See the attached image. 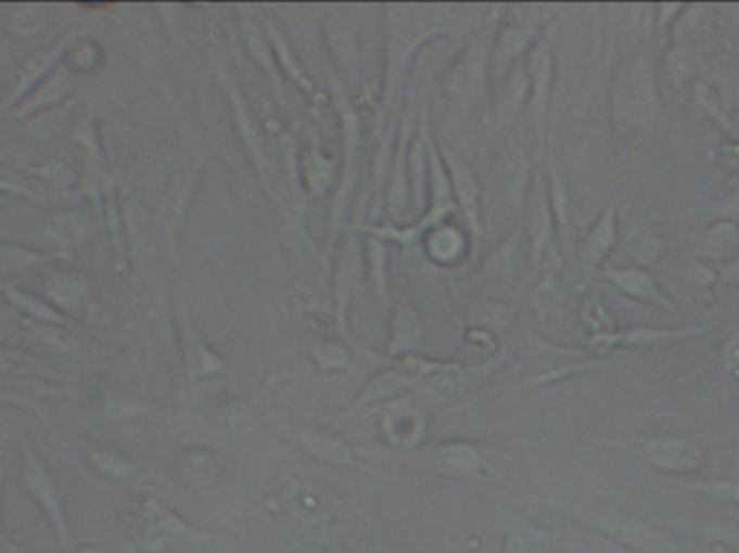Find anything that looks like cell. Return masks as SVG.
<instances>
[{"instance_id":"obj_37","label":"cell","mask_w":739,"mask_h":553,"mask_svg":"<svg viewBox=\"0 0 739 553\" xmlns=\"http://www.w3.org/2000/svg\"><path fill=\"white\" fill-rule=\"evenodd\" d=\"M106 420H165L167 413L132 396H109L102 409Z\"/></svg>"},{"instance_id":"obj_23","label":"cell","mask_w":739,"mask_h":553,"mask_svg":"<svg viewBox=\"0 0 739 553\" xmlns=\"http://www.w3.org/2000/svg\"><path fill=\"white\" fill-rule=\"evenodd\" d=\"M340 160L331 158L320 145H309L296 156V178L307 197H320L337 182Z\"/></svg>"},{"instance_id":"obj_7","label":"cell","mask_w":739,"mask_h":553,"mask_svg":"<svg viewBox=\"0 0 739 553\" xmlns=\"http://www.w3.org/2000/svg\"><path fill=\"white\" fill-rule=\"evenodd\" d=\"M141 524L139 550L143 553H167L176 548L206 545L215 541V535L191 526L158 500H148L143 504Z\"/></svg>"},{"instance_id":"obj_16","label":"cell","mask_w":739,"mask_h":553,"mask_svg":"<svg viewBox=\"0 0 739 553\" xmlns=\"http://www.w3.org/2000/svg\"><path fill=\"white\" fill-rule=\"evenodd\" d=\"M180 339H182V357L189 383H200L206 378H217L230 374L228 361L204 339L191 316L180 309Z\"/></svg>"},{"instance_id":"obj_32","label":"cell","mask_w":739,"mask_h":553,"mask_svg":"<svg viewBox=\"0 0 739 553\" xmlns=\"http://www.w3.org/2000/svg\"><path fill=\"white\" fill-rule=\"evenodd\" d=\"M366 243V260L370 269V281L379 300L383 316L392 313V292H390V247L381 239L368 234Z\"/></svg>"},{"instance_id":"obj_22","label":"cell","mask_w":739,"mask_h":553,"mask_svg":"<svg viewBox=\"0 0 739 553\" xmlns=\"http://www.w3.org/2000/svg\"><path fill=\"white\" fill-rule=\"evenodd\" d=\"M241 33L245 39L246 52L253 59V63L259 67V72L264 74V78L270 85V91L275 95V102L283 108L285 106V78L275 61L270 41L262 28V22H257L251 15H243L241 17Z\"/></svg>"},{"instance_id":"obj_50","label":"cell","mask_w":739,"mask_h":553,"mask_svg":"<svg viewBox=\"0 0 739 553\" xmlns=\"http://www.w3.org/2000/svg\"><path fill=\"white\" fill-rule=\"evenodd\" d=\"M0 191H11V193H20V195H30V193L22 191L20 187H13V184H4V182H0Z\"/></svg>"},{"instance_id":"obj_2","label":"cell","mask_w":739,"mask_h":553,"mask_svg":"<svg viewBox=\"0 0 739 553\" xmlns=\"http://www.w3.org/2000/svg\"><path fill=\"white\" fill-rule=\"evenodd\" d=\"M329 91L333 95V106L340 119V134H342V158H340V178L333 197V208L329 217V234H327V249L333 252L337 232L348 215L351 197L355 191V176H357V158L361 147V121L355 108L353 95L348 93L346 85L340 76L329 74Z\"/></svg>"},{"instance_id":"obj_4","label":"cell","mask_w":739,"mask_h":553,"mask_svg":"<svg viewBox=\"0 0 739 553\" xmlns=\"http://www.w3.org/2000/svg\"><path fill=\"white\" fill-rule=\"evenodd\" d=\"M217 74L219 80L224 85L230 111H232V124L234 130L245 147L246 156L262 182V187L268 191L270 197H275V171L270 165V156H268V145H266V132L259 124V119L255 117L249 100H246L245 91L241 89L237 76L232 72H228V67L224 63H217Z\"/></svg>"},{"instance_id":"obj_30","label":"cell","mask_w":739,"mask_h":553,"mask_svg":"<svg viewBox=\"0 0 739 553\" xmlns=\"http://www.w3.org/2000/svg\"><path fill=\"white\" fill-rule=\"evenodd\" d=\"M558 535L527 519H514L506 535L501 553H553Z\"/></svg>"},{"instance_id":"obj_9","label":"cell","mask_w":739,"mask_h":553,"mask_svg":"<svg viewBox=\"0 0 739 553\" xmlns=\"http://www.w3.org/2000/svg\"><path fill=\"white\" fill-rule=\"evenodd\" d=\"M275 433L281 439H285L288 443L296 446L303 454H307L316 463L337 467V470L374 474V470L368 467L359 459V454L353 446H348L344 439H340L331 433H324V430H318V428H311V426H303V424H294V422L277 424Z\"/></svg>"},{"instance_id":"obj_11","label":"cell","mask_w":739,"mask_h":553,"mask_svg":"<svg viewBox=\"0 0 739 553\" xmlns=\"http://www.w3.org/2000/svg\"><path fill=\"white\" fill-rule=\"evenodd\" d=\"M361 228L357 226L353 234L344 241L337 252V265L333 273V307H335V324L340 335L348 346H357L351 331V305L353 296L361 283L364 271V241L359 239Z\"/></svg>"},{"instance_id":"obj_51","label":"cell","mask_w":739,"mask_h":553,"mask_svg":"<svg viewBox=\"0 0 739 553\" xmlns=\"http://www.w3.org/2000/svg\"><path fill=\"white\" fill-rule=\"evenodd\" d=\"M2 337H4V335H2V333H0V339H2Z\"/></svg>"},{"instance_id":"obj_28","label":"cell","mask_w":739,"mask_h":553,"mask_svg":"<svg viewBox=\"0 0 739 553\" xmlns=\"http://www.w3.org/2000/svg\"><path fill=\"white\" fill-rule=\"evenodd\" d=\"M89 294V281L76 273H52L43 285L46 300L63 316L78 313L82 307H87Z\"/></svg>"},{"instance_id":"obj_41","label":"cell","mask_w":739,"mask_h":553,"mask_svg":"<svg viewBox=\"0 0 739 553\" xmlns=\"http://www.w3.org/2000/svg\"><path fill=\"white\" fill-rule=\"evenodd\" d=\"M738 249L739 232L731 223H723L710 230L701 245V254L712 260H729Z\"/></svg>"},{"instance_id":"obj_10","label":"cell","mask_w":739,"mask_h":553,"mask_svg":"<svg viewBox=\"0 0 739 553\" xmlns=\"http://www.w3.org/2000/svg\"><path fill=\"white\" fill-rule=\"evenodd\" d=\"M416 98L413 93L407 100L405 115L398 121V134H396V147L394 158L390 167L387 178V193H385V223L403 226L407 208H409V147L416 137Z\"/></svg>"},{"instance_id":"obj_15","label":"cell","mask_w":739,"mask_h":553,"mask_svg":"<svg viewBox=\"0 0 739 553\" xmlns=\"http://www.w3.org/2000/svg\"><path fill=\"white\" fill-rule=\"evenodd\" d=\"M640 456L664 474H692L699 472L703 465V452L697 443L673 437V435H658L638 441Z\"/></svg>"},{"instance_id":"obj_12","label":"cell","mask_w":739,"mask_h":553,"mask_svg":"<svg viewBox=\"0 0 739 553\" xmlns=\"http://www.w3.org/2000/svg\"><path fill=\"white\" fill-rule=\"evenodd\" d=\"M429 470L450 476V478H468L483 480L489 474V463L485 452L470 441H446L439 446L424 448L416 454Z\"/></svg>"},{"instance_id":"obj_21","label":"cell","mask_w":739,"mask_h":553,"mask_svg":"<svg viewBox=\"0 0 739 553\" xmlns=\"http://www.w3.org/2000/svg\"><path fill=\"white\" fill-rule=\"evenodd\" d=\"M392 333L385 344V355L390 361L403 359L407 355H420L424 344V320L409 300H400L392 307Z\"/></svg>"},{"instance_id":"obj_13","label":"cell","mask_w":739,"mask_h":553,"mask_svg":"<svg viewBox=\"0 0 739 553\" xmlns=\"http://www.w3.org/2000/svg\"><path fill=\"white\" fill-rule=\"evenodd\" d=\"M553 67H556V56H553L551 41L549 37H538V41L527 52L525 72H527V82H530L527 115L540 139L545 134V124H547V108H549L551 85H553Z\"/></svg>"},{"instance_id":"obj_29","label":"cell","mask_w":739,"mask_h":553,"mask_svg":"<svg viewBox=\"0 0 739 553\" xmlns=\"http://www.w3.org/2000/svg\"><path fill=\"white\" fill-rule=\"evenodd\" d=\"M0 294L24 316L28 318L30 322H37V324H46V326H52V329H67V326H74V322L63 316L61 311H56L46 298H39V296H33V294H26L22 290H17L15 285L7 283L0 279Z\"/></svg>"},{"instance_id":"obj_49","label":"cell","mask_w":739,"mask_h":553,"mask_svg":"<svg viewBox=\"0 0 739 553\" xmlns=\"http://www.w3.org/2000/svg\"><path fill=\"white\" fill-rule=\"evenodd\" d=\"M2 485H4V470L0 467V552H2Z\"/></svg>"},{"instance_id":"obj_47","label":"cell","mask_w":739,"mask_h":553,"mask_svg":"<svg viewBox=\"0 0 739 553\" xmlns=\"http://www.w3.org/2000/svg\"><path fill=\"white\" fill-rule=\"evenodd\" d=\"M725 363L729 370H738L739 368V335L734 337L727 348H725Z\"/></svg>"},{"instance_id":"obj_36","label":"cell","mask_w":739,"mask_h":553,"mask_svg":"<svg viewBox=\"0 0 739 553\" xmlns=\"http://www.w3.org/2000/svg\"><path fill=\"white\" fill-rule=\"evenodd\" d=\"M616 239V206H608V210L601 215V219L595 223V228L586 236L584 245V258L590 267H597L606 260L608 252L612 249Z\"/></svg>"},{"instance_id":"obj_5","label":"cell","mask_w":739,"mask_h":553,"mask_svg":"<svg viewBox=\"0 0 739 553\" xmlns=\"http://www.w3.org/2000/svg\"><path fill=\"white\" fill-rule=\"evenodd\" d=\"M493 30H481L448 67L444 93L453 106L466 108L481 100L492 76Z\"/></svg>"},{"instance_id":"obj_3","label":"cell","mask_w":739,"mask_h":553,"mask_svg":"<svg viewBox=\"0 0 739 553\" xmlns=\"http://www.w3.org/2000/svg\"><path fill=\"white\" fill-rule=\"evenodd\" d=\"M573 522L606 537L608 541L634 553H690L679 541L658 530L642 517L614 511V509H588L571 513Z\"/></svg>"},{"instance_id":"obj_35","label":"cell","mask_w":739,"mask_h":553,"mask_svg":"<svg viewBox=\"0 0 739 553\" xmlns=\"http://www.w3.org/2000/svg\"><path fill=\"white\" fill-rule=\"evenodd\" d=\"M46 236L61 249V254H72L87 236V219L80 213L54 215L46 223Z\"/></svg>"},{"instance_id":"obj_6","label":"cell","mask_w":739,"mask_h":553,"mask_svg":"<svg viewBox=\"0 0 739 553\" xmlns=\"http://www.w3.org/2000/svg\"><path fill=\"white\" fill-rule=\"evenodd\" d=\"M439 154L444 158V165L450 176L455 202L459 206V213L468 226V243H470V256L476 262L481 258V247L485 239V221H483V187L474 171V167L463 158L461 152H457L453 145H448L444 139H435Z\"/></svg>"},{"instance_id":"obj_38","label":"cell","mask_w":739,"mask_h":553,"mask_svg":"<svg viewBox=\"0 0 739 553\" xmlns=\"http://www.w3.org/2000/svg\"><path fill=\"white\" fill-rule=\"evenodd\" d=\"M56 256L33 252L17 245H0V275H24L30 273Z\"/></svg>"},{"instance_id":"obj_1","label":"cell","mask_w":739,"mask_h":553,"mask_svg":"<svg viewBox=\"0 0 739 553\" xmlns=\"http://www.w3.org/2000/svg\"><path fill=\"white\" fill-rule=\"evenodd\" d=\"M385 30V65L381 82V100L374 130L381 132L392 104L407 82L411 65L418 52L435 39L450 37V26L420 15L416 4H385L383 7Z\"/></svg>"},{"instance_id":"obj_45","label":"cell","mask_w":739,"mask_h":553,"mask_svg":"<svg viewBox=\"0 0 739 553\" xmlns=\"http://www.w3.org/2000/svg\"><path fill=\"white\" fill-rule=\"evenodd\" d=\"M695 489L739 504V478L738 480H723V483H701V485H695Z\"/></svg>"},{"instance_id":"obj_19","label":"cell","mask_w":739,"mask_h":553,"mask_svg":"<svg viewBox=\"0 0 739 553\" xmlns=\"http://www.w3.org/2000/svg\"><path fill=\"white\" fill-rule=\"evenodd\" d=\"M525 236L532 247V260L540 262L547 247L551 245L553 239V210H551V200H549V189L540 178L534 180L532 191L527 195V208H525Z\"/></svg>"},{"instance_id":"obj_39","label":"cell","mask_w":739,"mask_h":553,"mask_svg":"<svg viewBox=\"0 0 739 553\" xmlns=\"http://www.w3.org/2000/svg\"><path fill=\"white\" fill-rule=\"evenodd\" d=\"M87 463L95 474H100L102 478L113 480V483H128L137 476V467L128 459H124L122 454L111 452V450L87 452Z\"/></svg>"},{"instance_id":"obj_26","label":"cell","mask_w":739,"mask_h":553,"mask_svg":"<svg viewBox=\"0 0 739 553\" xmlns=\"http://www.w3.org/2000/svg\"><path fill=\"white\" fill-rule=\"evenodd\" d=\"M72 89V69L65 65H59L15 111H13V117H35L39 113H46V111H52V108H59L61 102L67 98Z\"/></svg>"},{"instance_id":"obj_25","label":"cell","mask_w":739,"mask_h":553,"mask_svg":"<svg viewBox=\"0 0 739 553\" xmlns=\"http://www.w3.org/2000/svg\"><path fill=\"white\" fill-rule=\"evenodd\" d=\"M527 100H530V82H527L525 56H523L504 74V82L497 89V100H495L497 124L504 128L512 126L519 113L525 108Z\"/></svg>"},{"instance_id":"obj_48","label":"cell","mask_w":739,"mask_h":553,"mask_svg":"<svg viewBox=\"0 0 739 553\" xmlns=\"http://www.w3.org/2000/svg\"><path fill=\"white\" fill-rule=\"evenodd\" d=\"M723 279H725L727 283H736V285H739V260L729 262V265L723 269Z\"/></svg>"},{"instance_id":"obj_43","label":"cell","mask_w":739,"mask_h":553,"mask_svg":"<svg viewBox=\"0 0 739 553\" xmlns=\"http://www.w3.org/2000/svg\"><path fill=\"white\" fill-rule=\"evenodd\" d=\"M102 46L91 39V37H85L80 35L72 48L67 50V56H65V65L69 69H78V72H95L102 63Z\"/></svg>"},{"instance_id":"obj_27","label":"cell","mask_w":739,"mask_h":553,"mask_svg":"<svg viewBox=\"0 0 739 553\" xmlns=\"http://www.w3.org/2000/svg\"><path fill=\"white\" fill-rule=\"evenodd\" d=\"M523 226H517L495 249L481 269V279L487 290H501L512 283L519 265V247H521Z\"/></svg>"},{"instance_id":"obj_8","label":"cell","mask_w":739,"mask_h":553,"mask_svg":"<svg viewBox=\"0 0 739 553\" xmlns=\"http://www.w3.org/2000/svg\"><path fill=\"white\" fill-rule=\"evenodd\" d=\"M20 483L24 491L33 498V502L41 509V513L48 517V522L52 524L56 539L61 541V548L67 553H74V539H72V530H69V522L65 515L59 485L52 472L48 470V465L43 463V459L30 446H26L22 452Z\"/></svg>"},{"instance_id":"obj_40","label":"cell","mask_w":739,"mask_h":553,"mask_svg":"<svg viewBox=\"0 0 739 553\" xmlns=\"http://www.w3.org/2000/svg\"><path fill=\"white\" fill-rule=\"evenodd\" d=\"M48 24L46 4H17L11 9L7 26L15 37L30 39L37 37Z\"/></svg>"},{"instance_id":"obj_34","label":"cell","mask_w":739,"mask_h":553,"mask_svg":"<svg viewBox=\"0 0 739 553\" xmlns=\"http://www.w3.org/2000/svg\"><path fill=\"white\" fill-rule=\"evenodd\" d=\"M307 357L324 374H357L355 359H353L348 344L324 339V342L309 346Z\"/></svg>"},{"instance_id":"obj_18","label":"cell","mask_w":739,"mask_h":553,"mask_svg":"<svg viewBox=\"0 0 739 553\" xmlns=\"http://www.w3.org/2000/svg\"><path fill=\"white\" fill-rule=\"evenodd\" d=\"M420 130L411 141L409 147V206L413 208L416 215L426 210L429 202V141L433 137L431 128V115H429V102H422V113H420Z\"/></svg>"},{"instance_id":"obj_46","label":"cell","mask_w":739,"mask_h":553,"mask_svg":"<svg viewBox=\"0 0 739 553\" xmlns=\"http://www.w3.org/2000/svg\"><path fill=\"white\" fill-rule=\"evenodd\" d=\"M50 184H69V169L63 165V163H50L46 165L41 171H39Z\"/></svg>"},{"instance_id":"obj_17","label":"cell","mask_w":739,"mask_h":553,"mask_svg":"<svg viewBox=\"0 0 739 553\" xmlns=\"http://www.w3.org/2000/svg\"><path fill=\"white\" fill-rule=\"evenodd\" d=\"M413 376H409L407 372H403L400 368L396 365H390V368H383L379 370L364 387L361 391L357 394V398L340 413L335 426H342L355 417H359L361 413H366L368 409L377 407V404H383L387 400H394L398 396H403L405 391H409L413 387Z\"/></svg>"},{"instance_id":"obj_33","label":"cell","mask_w":739,"mask_h":553,"mask_svg":"<svg viewBox=\"0 0 739 553\" xmlns=\"http://www.w3.org/2000/svg\"><path fill=\"white\" fill-rule=\"evenodd\" d=\"M426 254L433 262L442 267H450L463 258L466 252H470V243L466 241L463 232L459 228H450L448 223L431 230L424 236Z\"/></svg>"},{"instance_id":"obj_44","label":"cell","mask_w":739,"mask_h":553,"mask_svg":"<svg viewBox=\"0 0 739 553\" xmlns=\"http://www.w3.org/2000/svg\"><path fill=\"white\" fill-rule=\"evenodd\" d=\"M324 33H327V39L331 41L333 50L337 52L340 63L346 65V67H353V65L357 67V54H355V48H353V41H355L353 35L346 28H342L340 24H333V22L327 24Z\"/></svg>"},{"instance_id":"obj_14","label":"cell","mask_w":739,"mask_h":553,"mask_svg":"<svg viewBox=\"0 0 739 553\" xmlns=\"http://www.w3.org/2000/svg\"><path fill=\"white\" fill-rule=\"evenodd\" d=\"M80 37V30H72L69 35H65L63 39H59L52 48H46L37 54H33L30 59H26L15 76V85L9 91V95L4 98L0 111H15L59 65H63L67 50L72 48V43Z\"/></svg>"},{"instance_id":"obj_24","label":"cell","mask_w":739,"mask_h":553,"mask_svg":"<svg viewBox=\"0 0 739 553\" xmlns=\"http://www.w3.org/2000/svg\"><path fill=\"white\" fill-rule=\"evenodd\" d=\"M262 28L270 41V48H272V54H275V61L283 74V78H288L296 89H301L303 93L307 95H314L316 93V87H314V80L311 76L307 74L305 65L301 63L290 37L285 35V30L279 26V22L270 15H262Z\"/></svg>"},{"instance_id":"obj_42","label":"cell","mask_w":739,"mask_h":553,"mask_svg":"<svg viewBox=\"0 0 739 553\" xmlns=\"http://www.w3.org/2000/svg\"><path fill=\"white\" fill-rule=\"evenodd\" d=\"M72 119V106H59L46 113H39L28 119V132L37 139H56L67 130V121Z\"/></svg>"},{"instance_id":"obj_31","label":"cell","mask_w":739,"mask_h":553,"mask_svg":"<svg viewBox=\"0 0 739 553\" xmlns=\"http://www.w3.org/2000/svg\"><path fill=\"white\" fill-rule=\"evenodd\" d=\"M603 276L608 281H612L619 290H623L625 294H629L638 300L664 307L666 311L675 309L673 303L666 298V294L655 283V279L642 269H612V271H606Z\"/></svg>"},{"instance_id":"obj_20","label":"cell","mask_w":739,"mask_h":553,"mask_svg":"<svg viewBox=\"0 0 739 553\" xmlns=\"http://www.w3.org/2000/svg\"><path fill=\"white\" fill-rule=\"evenodd\" d=\"M619 106L621 113L634 124H649L655 111L653 82L642 63H636L625 72L619 82Z\"/></svg>"}]
</instances>
